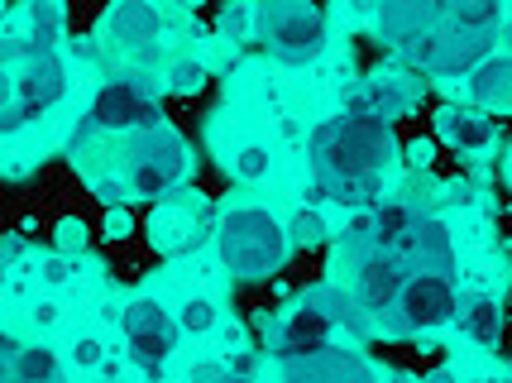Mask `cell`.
<instances>
[{"label": "cell", "instance_id": "cell-5", "mask_svg": "<svg viewBox=\"0 0 512 383\" xmlns=\"http://www.w3.org/2000/svg\"><path fill=\"white\" fill-rule=\"evenodd\" d=\"M72 91V63L63 53H48V58H29L20 68H5V106H0V135L15 139L58 111Z\"/></svg>", "mask_w": 512, "mask_h": 383}, {"label": "cell", "instance_id": "cell-8", "mask_svg": "<svg viewBox=\"0 0 512 383\" xmlns=\"http://www.w3.org/2000/svg\"><path fill=\"white\" fill-rule=\"evenodd\" d=\"M120 336H125V355H130L134 374L144 383H163L182 340L178 316L154 297H134V302L120 307Z\"/></svg>", "mask_w": 512, "mask_h": 383}, {"label": "cell", "instance_id": "cell-14", "mask_svg": "<svg viewBox=\"0 0 512 383\" xmlns=\"http://www.w3.org/2000/svg\"><path fill=\"white\" fill-rule=\"evenodd\" d=\"M144 230L163 254H182V249L197 245L201 230H206V202L192 197V192H178V197H168V202H158L149 211Z\"/></svg>", "mask_w": 512, "mask_h": 383}, {"label": "cell", "instance_id": "cell-15", "mask_svg": "<svg viewBox=\"0 0 512 383\" xmlns=\"http://www.w3.org/2000/svg\"><path fill=\"white\" fill-rule=\"evenodd\" d=\"M278 374H283V383H379V369L355 345H331L326 355L278 364Z\"/></svg>", "mask_w": 512, "mask_h": 383}, {"label": "cell", "instance_id": "cell-19", "mask_svg": "<svg viewBox=\"0 0 512 383\" xmlns=\"http://www.w3.org/2000/svg\"><path fill=\"white\" fill-rule=\"evenodd\" d=\"M460 331H465L469 345L493 350V345L503 340V297L498 293H469L465 312H460Z\"/></svg>", "mask_w": 512, "mask_h": 383}, {"label": "cell", "instance_id": "cell-17", "mask_svg": "<svg viewBox=\"0 0 512 383\" xmlns=\"http://www.w3.org/2000/svg\"><path fill=\"white\" fill-rule=\"evenodd\" d=\"M455 91H460V101L489 115L512 111V53H493L484 68H474L465 82H455Z\"/></svg>", "mask_w": 512, "mask_h": 383}, {"label": "cell", "instance_id": "cell-22", "mask_svg": "<svg viewBox=\"0 0 512 383\" xmlns=\"http://www.w3.org/2000/svg\"><path fill=\"white\" fill-rule=\"evenodd\" d=\"M178 326H182V336H192V340L211 336L221 326V302L206 293H187L178 302Z\"/></svg>", "mask_w": 512, "mask_h": 383}, {"label": "cell", "instance_id": "cell-11", "mask_svg": "<svg viewBox=\"0 0 512 383\" xmlns=\"http://www.w3.org/2000/svg\"><path fill=\"white\" fill-rule=\"evenodd\" d=\"M412 269L402 264L398 254H364V259H350V297H355L359 321L369 326H388V316H398L402 288H407Z\"/></svg>", "mask_w": 512, "mask_h": 383}, {"label": "cell", "instance_id": "cell-29", "mask_svg": "<svg viewBox=\"0 0 512 383\" xmlns=\"http://www.w3.org/2000/svg\"><path fill=\"white\" fill-rule=\"evenodd\" d=\"M211 383H254V374H235L230 364H221V369L211 374Z\"/></svg>", "mask_w": 512, "mask_h": 383}, {"label": "cell", "instance_id": "cell-33", "mask_svg": "<svg viewBox=\"0 0 512 383\" xmlns=\"http://www.w3.org/2000/svg\"><path fill=\"white\" fill-rule=\"evenodd\" d=\"M508 379H512V364H508Z\"/></svg>", "mask_w": 512, "mask_h": 383}, {"label": "cell", "instance_id": "cell-32", "mask_svg": "<svg viewBox=\"0 0 512 383\" xmlns=\"http://www.w3.org/2000/svg\"><path fill=\"white\" fill-rule=\"evenodd\" d=\"M91 383H125V379H111V374H106V379H91Z\"/></svg>", "mask_w": 512, "mask_h": 383}, {"label": "cell", "instance_id": "cell-28", "mask_svg": "<svg viewBox=\"0 0 512 383\" xmlns=\"http://www.w3.org/2000/svg\"><path fill=\"white\" fill-rule=\"evenodd\" d=\"M101 235H106V240H125V235H130V216H125V211H111Z\"/></svg>", "mask_w": 512, "mask_h": 383}, {"label": "cell", "instance_id": "cell-27", "mask_svg": "<svg viewBox=\"0 0 512 383\" xmlns=\"http://www.w3.org/2000/svg\"><path fill=\"white\" fill-rule=\"evenodd\" d=\"M431 158H436V144H431V139H412V144H407V163H412V173L431 168Z\"/></svg>", "mask_w": 512, "mask_h": 383}, {"label": "cell", "instance_id": "cell-6", "mask_svg": "<svg viewBox=\"0 0 512 383\" xmlns=\"http://www.w3.org/2000/svg\"><path fill=\"white\" fill-rule=\"evenodd\" d=\"M149 125H163L154 82L144 72H111L91 91L87 115L77 120V144L91 135H134V130H149Z\"/></svg>", "mask_w": 512, "mask_h": 383}, {"label": "cell", "instance_id": "cell-9", "mask_svg": "<svg viewBox=\"0 0 512 383\" xmlns=\"http://www.w3.org/2000/svg\"><path fill=\"white\" fill-rule=\"evenodd\" d=\"M426 101V77L402 63H379L359 77L350 96H345V111L355 115H374L383 125H398L407 115H417Z\"/></svg>", "mask_w": 512, "mask_h": 383}, {"label": "cell", "instance_id": "cell-20", "mask_svg": "<svg viewBox=\"0 0 512 383\" xmlns=\"http://www.w3.org/2000/svg\"><path fill=\"white\" fill-rule=\"evenodd\" d=\"M221 168L230 173V178H240V182H264L268 173H273V144L259 139V135L230 139V144H225V154H221Z\"/></svg>", "mask_w": 512, "mask_h": 383}, {"label": "cell", "instance_id": "cell-26", "mask_svg": "<svg viewBox=\"0 0 512 383\" xmlns=\"http://www.w3.org/2000/svg\"><path fill=\"white\" fill-rule=\"evenodd\" d=\"M87 221L82 216H67V221H58V249L63 254H72V249H87Z\"/></svg>", "mask_w": 512, "mask_h": 383}, {"label": "cell", "instance_id": "cell-31", "mask_svg": "<svg viewBox=\"0 0 512 383\" xmlns=\"http://www.w3.org/2000/svg\"><path fill=\"white\" fill-rule=\"evenodd\" d=\"M474 383H512L508 374H498V379H474Z\"/></svg>", "mask_w": 512, "mask_h": 383}, {"label": "cell", "instance_id": "cell-10", "mask_svg": "<svg viewBox=\"0 0 512 383\" xmlns=\"http://www.w3.org/2000/svg\"><path fill=\"white\" fill-rule=\"evenodd\" d=\"M465 312V293H460V278L450 273H412L398 302V331L407 336H431V331H446L455 326Z\"/></svg>", "mask_w": 512, "mask_h": 383}, {"label": "cell", "instance_id": "cell-23", "mask_svg": "<svg viewBox=\"0 0 512 383\" xmlns=\"http://www.w3.org/2000/svg\"><path fill=\"white\" fill-rule=\"evenodd\" d=\"M288 240H292V254H307V249H321L331 240V221L316 211V206H297L288 216Z\"/></svg>", "mask_w": 512, "mask_h": 383}, {"label": "cell", "instance_id": "cell-3", "mask_svg": "<svg viewBox=\"0 0 512 383\" xmlns=\"http://www.w3.org/2000/svg\"><path fill=\"white\" fill-rule=\"evenodd\" d=\"M216 254H221V269L240 283H259L283 273V264L292 259V240H288V221L259 202H230L216 216Z\"/></svg>", "mask_w": 512, "mask_h": 383}, {"label": "cell", "instance_id": "cell-30", "mask_svg": "<svg viewBox=\"0 0 512 383\" xmlns=\"http://www.w3.org/2000/svg\"><path fill=\"white\" fill-rule=\"evenodd\" d=\"M503 182L512 187V139H508V149H503Z\"/></svg>", "mask_w": 512, "mask_h": 383}, {"label": "cell", "instance_id": "cell-2", "mask_svg": "<svg viewBox=\"0 0 512 383\" xmlns=\"http://www.w3.org/2000/svg\"><path fill=\"white\" fill-rule=\"evenodd\" d=\"M106 178L91 182L101 202H168L197 178V149L192 139L173 130L168 120L134 130V135H106Z\"/></svg>", "mask_w": 512, "mask_h": 383}, {"label": "cell", "instance_id": "cell-4", "mask_svg": "<svg viewBox=\"0 0 512 383\" xmlns=\"http://www.w3.org/2000/svg\"><path fill=\"white\" fill-rule=\"evenodd\" d=\"M355 321H359V312H355L350 288L326 283V288H312V293L297 297L288 312L268 326L264 345L278 364H297V360H312V355H326L335 345V331L340 326H355Z\"/></svg>", "mask_w": 512, "mask_h": 383}, {"label": "cell", "instance_id": "cell-7", "mask_svg": "<svg viewBox=\"0 0 512 383\" xmlns=\"http://www.w3.org/2000/svg\"><path fill=\"white\" fill-rule=\"evenodd\" d=\"M259 48L283 68H307L331 44V15L321 5H259Z\"/></svg>", "mask_w": 512, "mask_h": 383}, {"label": "cell", "instance_id": "cell-13", "mask_svg": "<svg viewBox=\"0 0 512 383\" xmlns=\"http://www.w3.org/2000/svg\"><path fill=\"white\" fill-rule=\"evenodd\" d=\"M168 29V15L158 5H144V0H125V5H111L101 24H96V39H106L111 48H125V53H149V48L163 39Z\"/></svg>", "mask_w": 512, "mask_h": 383}, {"label": "cell", "instance_id": "cell-25", "mask_svg": "<svg viewBox=\"0 0 512 383\" xmlns=\"http://www.w3.org/2000/svg\"><path fill=\"white\" fill-rule=\"evenodd\" d=\"M201 87H206V68L192 63V58H182V63H173V68L163 72V91L168 96H197Z\"/></svg>", "mask_w": 512, "mask_h": 383}, {"label": "cell", "instance_id": "cell-21", "mask_svg": "<svg viewBox=\"0 0 512 383\" xmlns=\"http://www.w3.org/2000/svg\"><path fill=\"white\" fill-rule=\"evenodd\" d=\"M446 20L455 24V29H469V34H498L503 20H508V10L493 5V0H450Z\"/></svg>", "mask_w": 512, "mask_h": 383}, {"label": "cell", "instance_id": "cell-12", "mask_svg": "<svg viewBox=\"0 0 512 383\" xmlns=\"http://www.w3.org/2000/svg\"><path fill=\"white\" fill-rule=\"evenodd\" d=\"M431 125H436V139L455 149L465 158H489L498 149V120L469 101H441L431 111Z\"/></svg>", "mask_w": 512, "mask_h": 383}, {"label": "cell", "instance_id": "cell-1", "mask_svg": "<svg viewBox=\"0 0 512 383\" xmlns=\"http://www.w3.org/2000/svg\"><path fill=\"white\" fill-rule=\"evenodd\" d=\"M398 163V135L374 115L335 111L307 139V168L316 178V197L350 211H374L383 202V178Z\"/></svg>", "mask_w": 512, "mask_h": 383}, {"label": "cell", "instance_id": "cell-16", "mask_svg": "<svg viewBox=\"0 0 512 383\" xmlns=\"http://www.w3.org/2000/svg\"><path fill=\"white\" fill-rule=\"evenodd\" d=\"M398 259L407 264L412 273H450L455 278V264H460V254H455V235L441 216H422L412 235L402 240Z\"/></svg>", "mask_w": 512, "mask_h": 383}, {"label": "cell", "instance_id": "cell-18", "mask_svg": "<svg viewBox=\"0 0 512 383\" xmlns=\"http://www.w3.org/2000/svg\"><path fill=\"white\" fill-rule=\"evenodd\" d=\"M0 355H5V383H67V369L58 360V350L44 345V340H34V345L5 340Z\"/></svg>", "mask_w": 512, "mask_h": 383}, {"label": "cell", "instance_id": "cell-24", "mask_svg": "<svg viewBox=\"0 0 512 383\" xmlns=\"http://www.w3.org/2000/svg\"><path fill=\"white\" fill-rule=\"evenodd\" d=\"M106 360H111V345H106V336H96V331H77L72 345H67V364H72V369H82V374L106 379V374H101Z\"/></svg>", "mask_w": 512, "mask_h": 383}]
</instances>
